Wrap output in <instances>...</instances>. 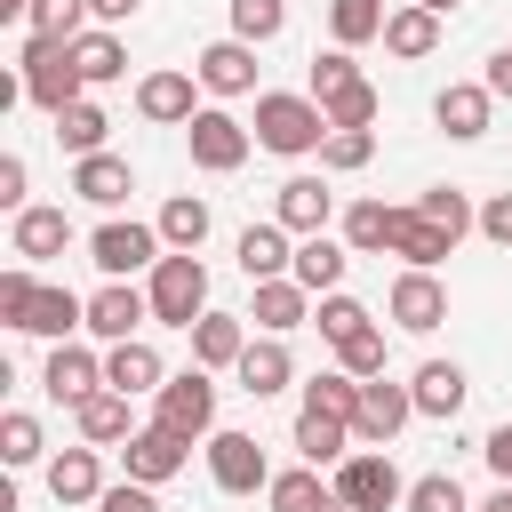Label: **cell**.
Returning a JSON list of instances; mask_svg holds the SVG:
<instances>
[{
  "label": "cell",
  "instance_id": "54",
  "mask_svg": "<svg viewBox=\"0 0 512 512\" xmlns=\"http://www.w3.org/2000/svg\"><path fill=\"white\" fill-rule=\"evenodd\" d=\"M480 456H488V472H496V480L512 488V424H496V432L480 440Z\"/></svg>",
  "mask_w": 512,
  "mask_h": 512
},
{
  "label": "cell",
  "instance_id": "57",
  "mask_svg": "<svg viewBox=\"0 0 512 512\" xmlns=\"http://www.w3.org/2000/svg\"><path fill=\"white\" fill-rule=\"evenodd\" d=\"M472 512H512V488L496 480V496H488V504H472Z\"/></svg>",
  "mask_w": 512,
  "mask_h": 512
},
{
  "label": "cell",
  "instance_id": "3",
  "mask_svg": "<svg viewBox=\"0 0 512 512\" xmlns=\"http://www.w3.org/2000/svg\"><path fill=\"white\" fill-rule=\"evenodd\" d=\"M144 296H152V320L160 328H184L192 336V320L208 312V264L200 256H160L152 280H144Z\"/></svg>",
  "mask_w": 512,
  "mask_h": 512
},
{
  "label": "cell",
  "instance_id": "6",
  "mask_svg": "<svg viewBox=\"0 0 512 512\" xmlns=\"http://www.w3.org/2000/svg\"><path fill=\"white\" fill-rule=\"evenodd\" d=\"M352 512H392V504H408V480L392 472V456L384 448H352L344 464H336V480H328Z\"/></svg>",
  "mask_w": 512,
  "mask_h": 512
},
{
  "label": "cell",
  "instance_id": "15",
  "mask_svg": "<svg viewBox=\"0 0 512 512\" xmlns=\"http://www.w3.org/2000/svg\"><path fill=\"white\" fill-rule=\"evenodd\" d=\"M40 384H48V400L80 408L88 392H104V360H96L88 344H48V368H40Z\"/></svg>",
  "mask_w": 512,
  "mask_h": 512
},
{
  "label": "cell",
  "instance_id": "5",
  "mask_svg": "<svg viewBox=\"0 0 512 512\" xmlns=\"http://www.w3.org/2000/svg\"><path fill=\"white\" fill-rule=\"evenodd\" d=\"M152 424H168L176 440H208L216 432V376L208 368H184L152 392Z\"/></svg>",
  "mask_w": 512,
  "mask_h": 512
},
{
  "label": "cell",
  "instance_id": "11",
  "mask_svg": "<svg viewBox=\"0 0 512 512\" xmlns=\"http://www.w3.org/2000/svg\"><path fill=\"white\" fill-rule=\"evenodd\" d=\"M328 216H336V192H328V176H288V184L272 192V224H288L296 240L328 232Z\"/></svg>",
  "mask_w": 512,
  "mask_h": 512
},
{
  "label": "cell",
  "instance_id": "55",
  "mask_svg": "<svg viewBox=\"0 0 512 512\" xmlns=\"http://www.w3.org/2000/svg\"><path fill=\"white\" fill-rule=\"evenodd\" d=\"M136 8H144V0H88V16H96V24H104V32H112V24H128V16H136Z\"/></svg>",
  "mask_w": 512,
  "mask_h": 512
},
{
  "label": "cell",
  "instance_id": "35",
  "mask_svg": "<svg viewBox=\"0 0 512 512\" xmlns=\"http://www.w3.org/2000/svg\"><path fill=\"white\" fill-rule=\"evenodd\" d=\"M104 136H112V120H104V104H96V96H80L72 112H56V144H64L72 160L104 152Z\"/></svg>",
  "mask_w": 512,
  "mask_h": 512
},
{
  "label": "cell",
  "instance_id": "37",
  "mask_svg": "<svg viewBox=\"0 0 512 512\" xmlns=\"http://www.w3.org/2000/svg\"><path fill=\"white\" fill-rule=\"evenodd\" d=\"M384 0H328V32H336V48H360V40H384Z\"/></svg>",
  "mask_w": 512,
  "mask_h": 512
},
{
  "label": "cell",
  "instance_id": "13",
  "mask_svg": "<svg viewBox=\"0 0 512 512\" xmlns=\"http://www.w3.org/2000/svg\"><path fill=\"white\" fill-rule=\"evenodd\" d=\"M144 320H152V296L128 288V280H104V288L88 296V336H104V344H128Z\"/></svg>",
  "mask_w": 512,
  "mask_h": 512
},
{
  "label": "cell",
  "instance_id": "21",
  "mask_svg": "<svg viewBox=\"0 0 512 512\" xmlns=\"http://www.w3.org/2000/svg\"><path fill=\"white\" fill-rule=\"evenodd\" d=\"M8 248H16L24 264H48V256L72 248V216H64V208H24V216L8 224Z\"/></svg>",
  "mask_w": 512,
  "mask_h": 512
},
{
  "label": "cell",
  "instance_id": "32",
  "mask_svg": "<svg viewBox=\"0 0 512 512\" xmlns=\"http://www.w3.org/2000/svg\"><path fill=\"white\" fill-rule=\"evenodd\" d=\"M264 496H272V512H352V504H344L312 464H304V472H272V488H264Z\"/></svg>",
  "mask_w": 512,
  "mask_h": 512
},
{
  "label": "cell",
  "instance_id": "18",
  "mask_svg": "<svg viewBox=\"0 0 512 512\" xmlns=\"http://www.w3.org/2000/svg\"><path fill=\"white\" fill-rule=\"evenodd\" d=\"M384 256H400L408 272H432V264L456 256V240H448L440 224H424L416 208H392V248H384Z\"/></svg>",
  "mask_w": 512,
  "mask_h": 512
},
{
  "label": "cell",
  "instance_id": "47",
  "mask_svg": "<svg viewBox=\"0 0 512 512\" xmlns=\"http://www.w3.org/2000/svg\"><path fill=\"white\" fill-rule=\"evenodd\" d=\"M0 464H40V416H24V408L0 416Z\"/></svg>",
  "mask_w": 512,
  "mask_h": 512
},
{
  "label": "cell",
  "instance_id": "34",
  "mask_svg": "<svg viewBox=\"0 0 512 512\" xmlns=\"http://www.w3.org/2000/svg\"><path fill=\"white\" fill-rule=\"evenodd\" d=\"M72 64H80V80H88V88H112V80L128 72V48L96 24V32H80V40H72Z\"/></svg>",
  "mask_w": 512,
  "mask_h": 512
},
{
  "label": "cell",
  "instance_id": "25",
  "mask_svg": "<svg viewBox=\"0 0 512 512\" xmlns=\"http://www.w3.org/2000/svg\"><path fill=\"white\" fill-rule=\"evenodd\" d=\"M240 352H248V328H240V312H200L192 320V368H240Z\"/></svg>",
  "mask_w": 512,
  "mask_h": 512
},
{
  "label": "cell",
  "instance_id": "19",
  "mask_svg": "<svg viewBox=\"0 0 512 512\" xmlns=\"http://www.w3.org/2000/svg\"><path fill=\"white\" fill-rule=\"evenodd\" d=\"M232 376H240V392H248V400H272V392H288V384H296V360H288V344H280V336H248V352H240V368H232Z\"/></svg>",
  "mask_w": 512,
  "mask_h": 512
},
{
  "label": "cell",
  "instance_id": "1",
  "mask_svg": "<svg viewBox=\"0 0 512 512\" xmlns=\"http://www.w3.org/2000/svg\"><path fill=\"white\" fill-rule=\"evenodd\" d=\"M256 144H264V152H280V160H304V152H320V144H328V112H320L312 96L264 88V96H256Z\"/></svg>",
  "mask_w": 512,
  "mask_h": 512
},
{
  "label": "cell",
  "instance_id": "51",
  "mask_svg": "<svg viewBox=\"0 0 512 512\" xmlns=\"http://www.w3.org/2000/svg\"><path fill=\"white\" fill-rule=\"evenodd\" d=\"M24 192H32V168H24V152H8V160H0V208H16V216H24V208H32Z\"/></svg>",
  "mask_w": 512,
  "mask_h": 512
},
{
  "label": "cell",
  "instance_id": "59",
  "mask_svg": "<svg viewBox=\"0 0 512 512\" xmlns=\"http://www.w3.org/2000/svg\"><path fill=\"white\" fill-rule=\"evenodd\" d=\"M416 8H432V16H448V8H464V0H416Z\"/></svg>",
  "mask_w": 512,
  "mask_h": 512
},
{
  "label": "cell",
  "instance_id": "56",
  "mask_svg": "<svg viewBox=\"0 0 512 512\" xmlns=\"http://www.w3.org/2000/svg\"><path fill=\"white\" fill-rule=\"evenodd\" d=\"M488 96H512V48L488 56Z\"/></svg>",
  "mask_w": 512,
  "mask_h": 512
},
{
  "label": "cell",
  "instance_id": "38",
  "mask_svg": "<svg viewBox=\"0 0 512 512\" xmlns=\"http://www.w3.org/2000/svg\"><path fill=\"white\" fill-rule=\"evenodd\" d=\"M416 216H424V224H440L448 240H464V232L480 224V208H472L456 184H432V192H416Z\"/></svg>",
  "mask_w": 512,
  "mask_h": 512
},
{
  "label": "cell",
  "instance_id": "16",
  "mask_svg": "<svg viewBox=\"0 0 512 512\" xmlns=\"http://www.w3.org/2000/svg\"><path fill=\"white\" fill-rule=\"evenodd\" d=\"M72 424H80V440H88V448H120V440H136V432H144V424H136V400H128V392H112V384H104V392H88V400L72 408Z\"/></svg>",
  "mask_w": 512,
  "mask_h": 512
},
{
  "label": "cell",
  "instance_id": "28",
  "mask_svg": "<svg viewBox=\"0 0 512 512\" xmlns=\"http://www.w3.org/2000/svg\"><path fill=\"white\" fill-rule=\"evenodd\" d=\"M48 496H56V504H96V496H104V464H96V448H64V456H48Z\"/></svg>",
  "mask_w": 512,
  "mask_h": 512
},
{
  "label": "cell",
  "instance_id": "52",
  "mask_svg": "<svg viewBox=\"0 0 512 512\" xmlns=\"http://www.w3.org/2000/svg\"><path fill=\"white\" fill-rule=\"evenodd\" d=\"M96 512H160V496H152L144 480H120V488H104V496H96Z\"/></svg>",
  "mask_w": 512,
  "mask_h": 512
},
{
  "label": "cell",
  "instance_id": "4",
  "mask_svg": "<svg viewBox=\"0 0 512 512\" xmlns=\"http://www.w3.org/2000/svg\"><path fill=\"white\" fill-rule=\"evenodd\" d=\"M160 224H128V216H112V224H96L88 232V264L104 272V280H136V272H152L160 264Z\"/></svg>",
  "mask_w": 512,
  "mask_h": 512
},
{
  "label": "cell",
  "instance_id": "10",
  "mask_svg": "<svg viewBox=\"0 0 512 512\" xmlns=\"http://www.w3.org/2000/svg\"><path fill=\"white\" fill-rule=\"evenodd\" d=\"M120 464H128V480L160 488V480H176V472L192 464V440H176L168 424H144L136 440H120Z\"/></svg>",
  "mask_w": 512,
  "mask_h": 512
},
{
  "label": "cell",
  "instance_id": "36",
  "mask_svg": "<svg viewBox=\"0 0 512 512\" xmlns=\"http://www.w3.org/2000/svg\"><path fill=\"white\" fill-rule=\"evenodd\" d=\"M160 240H168V256H200V240H208V200L176 192V200L160 208Z\"/></svg>",
  "mask_w": 512,
  "mask_h": 512
},
{
  "label": "cell",
  "instance_id": "50",
  "mask_svg": "<svg viewBox=\"0 0 512 512\" xmlns=\"http://www.w3.org/2000/svg\"><path fill=\"white\" fill-rule=\"evenodd\" d=\"M352 80H360L352 48H328V56H312V104H320V96H336V88H352Z\"/></svg>",
  "mask_w": 512,
  "mask_h": 512
},
{
  "label": "cell",
  "instance_id": "27",
  "mask_svg": "<svg viewBox=\"0 0 512 512\" xmlns=\"http://www.w3.org/2000/svg\"><path fill=\"white\" fill-rule=\"evenodd\" d=\"M136 112L160 120V128H184L200 104H192V72H144L136 80Z\"/></svg>",
  "mask_w": 512,
  "mask_h": 512
},
{
  "label": "cell",
  "instance_id": "24",
  "mask_svg": "<svg viewBox=\"0 0 512 512\" xmlns=\"http://www.w3.org/2000/svg\"><path fill=\"white\" fill-rule=\"evenodd\" d=\"M248 320H256L264 336H288V328H304V320H312V288H296V280H256Z\"/></svg>",
  "mask_w": 512,
  "mask_h": 512
},
{
  "label": "cell",
  "instance_id": "30",
  "mask_svg": "<svg viewBox=\"0 0 512 512\" xmlns=\"http://www.w3.org/2000/svg\"><path fill=\"white\" fill-rule=\"evenodd\" d=\"M408 392H416V416H440V424H448V416L464 408V392H472V384H464V368H456V360H424Z\"/></svg>",
  "mask_w": 512,
  "mask_h": 512
},
{
  "label": "cell",
  "instance_id": "46",
  "mask_svg": "<svg viewBox=\"0 0 512 512\" xmlns=\"http://www.w3.org/2000/svg\"><path fill=\"white\" fill-rule=\"evenodd\" d=\"M400 512H472V496L456 488V472H424V480H408Z\"/></svg>",
  "mask_w": 512,
  "mask_h": 512
},
{
  "label": "cell",
  "instance_id": "33",
  "mask_svg": "<svg viewBox=\"0 0 512 512\" xmlns=\"http://www.w3.org/2000/svg\"><path fill=\"white\" fill-rule=\"evenodd\" d=\"M384 48H392L400 64L432 56V48H440V16H432V8H416V0H408V8H392V16H384Z\"/></svg>",
  "mask_w": 512,
  "mask_h": 512
},
{
  "label": "cell",
  "instance_id": "14",
  "mask_svg": "<svg viewBox=\"0 0 512 512\" xmlns=\"http://www.w3.org/2000/svg\"><path fill=\"white\" fill-rule=\"evenodd\" d=\"M192 80H200L208 96H248V88H256V48H248V40H208V48L192 56Z\"/></svg>",
  "mask_w": 512,
  "mask_h": 512
},
{
  "label": "cell",
  "instance_id": "41",
  "mask_svg": "<svg viewBox=\"0 0 512 512\" xmlns=\"http://www.w3.org/2000/svg\"><path fill=\"white\" fill-rule=\"evenodd\" d=\"M368 160H376V128H328L320 176H352V168H368Z\"/></svg>",
  "mask_w": 512,
  "mask_h": 512
},
{
  "label": "cell",
  "instance_id": "58",
  "mask_svg": "<svg viewBox=\"0 0 512 512\" xmlns=\"http://www.w3.org/2000/svg\"><path fill=\"white\" fill-rule=\"evenodd\" d=\"M0 16H32V0H0Z\"/></svg>",
  "mask_w": 512,
  "mask_h": 512
},
{
  "label": "cell",
  "instance_id": "8",
  "mask_svg": "<svg viewBox=\"0 0 512 512\" xmlns=\"http://www.w3.org/2000/svg\"><path fill=\"white\" fill-rule=\"evenodd\" d=\"M408 416H416V392L392 384V376H368V384H360V408H352V440H360V448H392Z\"/></svg>",
  "mask_w": 512,
  "mask_h": 512
},
{
  "label": "cell",
  "instance_id": "53",
  "mask_svg": "<svg viewBox=\"0 0 512 512\" xmlns=\"http://www.w3.org/2000/svg\"><path fill=\"white\" fill-rule=\"evenodd\" d=\"M480 232H488L496 248H512V192H496V200H480Z\"/></svg>",
  "mask_w": 512,
  "mask_h": 512
},
{
  "label": "cell",
  "instance_id": "26",
  "mask_svg": "<svg viewBox=\"0 0 512 512\" xmlns=\"http://www.w3.org/2000/svg\"><path fill=\"white\" fill-rule=\"evenodd\" d=\"M104 384H112V392H128V400H136V392H160V384H168V360H160L144 336H128V344H112V352H104Z\"/></svg>",
  "mask_w": 512,
  "mask_h": 512
},
{
  "label": "cell",
  "instance_id": "2",
  "mask_svg": "<svg viewBox=\"0 0 512 512\" xmlns=\"http://www.w3.org/2000/svg\"><path fill=\"white\" fill-rule=\"evenodd\" d=\"M16 80H24V104H40L48 120L72 112V104L88 96V80H80V64H72V40H24Z\"/></svg>",
  "mask_w": 512,
  "mask_h": 512
},
{
  "label": "cell",
  "instance_id": "12",
  "mask_svg": "<svg viewBox=\"0 0 512 512\" xmlns=\"http://www.w3.org/2000/svg\"><path fill=\"white\" fill-rule=\"evenodd\" d=\"M384 312H392V328L432 336V328L448 320V288H440L432 272H400V280H392V296H384Z\"/></svg>",
  "mask_w": 512,
  "mask_h": 512
},
{
  "label": "cell",
  "instance_id": "17",
  "mask_svg": "<svg viewBox=\"0 0 512 512\" xmlns=\"http://www.w3.org/2000/svg\"><path fill=\"white\" fill-rule=\"evenodd\" d=\"M488 112H496V96H488V80H448L440 96H432V120L456 136V144H472V136H488Z\"/></svg>",
  "mask_w": 512,
  "mask_h": 512
},
{
  "label": "cell",
  "instance_id": "40",
  "mask_svg": "<svg viewBox=\"0 0 512 512\" xmlns=\"http://www.w3.org/2000/svg\"><path fill=\"white\" fill-rule=\"evenodd\" d=\"M312 328H320L328 344H352L360 328H376V312H368L360 296H344V288H336V296H320V304H312Z\"/></svg>",
  "mask_w": 512,
  "mask_h": 512
},
{
  "label": "cell",
  "instance_id": "20",
  "mask_svg": "<svg viewBox=\"0 0 512 512\" xmlns=\"http://www.w3.org/2000/svg\"><path fill=\"white\" fill-rule=\"evenodd\" d=\"M72 192H80L88 208H120V200L136 192V168H128L120 152H88V160H72Z\"/></svg>",
  "mask_w": 512,
  "mask_h": 512
},
{
  "label": "cell",
  "instance_id": "23",
  "mask_svg": "<svg viewBox=\"0 0 512 512\" xmlns=\"http://www.w3.org/2000/svg\"><path fill=\"white\" fill-rule=\"evenodd\" d=\"M344 264H352V248H344V240H328V232H312V240H296L288 280H296V288H312V296H336V288H344Z\"/></svg>",
  "mask_w": 512,
  "mask_h": 512
},
{
  "label": "cell",
  "instance_id": "42",
  "mask_svg": "<svg viewBox=\"0 0 512 512\" xmlns=\"http://www.w3.org/2000/svg\"><path fill=\"white\" fill-rule=\"evenodd\" d=\"M304 408H320V416L352 424V408H360V376H344V368H320V376L304 384Z\"/></svg>",
  "mask_w": 512,
  "mask_h": 512
},
{
  "label": "cell",
  "instance_id": "45",
  "mask_svg": "<svg viewBox=\"0 0 512 512\" xmlns=\"http://www.w3.org/2000/svg\"><path fill=\"white\" fill-rule=\"evenodd\" d=\"M280 24H288V0H232V40L264 48V40H280Z\"/></svg>",
  "mask_w": 512,
  "mask_h": 512
},
{
  "label": "cell",
  "instance_id": "44",
  "mask_svg": "<svg viewBox=\"0 0 512 512\" xmlns=\"http://www.w3.org/2000/svg\"><path fill=\"white\" fill-rule=\"evenodd\" d=\"M32 40H80L88 32V0H32Z\"/></svg>",
  "mask_w": 512,
  "mask_h": 512
},
{
  "label": "cell",
  "instance_id": "29",
  "mask_svg": "<svg viewBox=\"0 0 512 512\" xmlns=\"http://www.w3.org/2000/svg\"><path fill=\"white\" fill-rule=\"evenodd\" d=\"M72 328H88V296H72V288H40V296H32V320H24V336L72 344Z\"/></svg>",
  "mask_w": 512,
  "mask_h": 512
},
{
  "label": "cell",
  "instance_id": "9",
  "mask_svg": "<svg viewBox=\"0 0 512 512\" xmlns=\"http://www.w3.org/2000/svg\"><path fill=\"white\" fill-rule=\"evenodd\" d=\"M208 480H216L224 496H256V488H272V464H264L256 432H208Z\"/></svg>",
  "mask_w": 512,
  "mask_h": 512
},
{
  "label": "cell",
  "instance_id": "31",
  "mask_svg": "<svg viewBox=\"0 0 512 512\" xmlns=\"http://www.w3.org/2000/svg\"><path fill=\"white\" fill-rule=\"evenodd\" d=\"M296 456L320 472V464H344L352 456V424H336V416H320V408H296Z\"/></svg>",
  "mask_w": 512,
  "mask_h": 512
},
{
  "label": "cell",
  "instance_id": "22",
  "mask_svg": "<svg viewBox=\"0 0 512 512\" xmlns=\"http://www.w3.org/2000/svg\"><path fill=\"white\" fill-rule=\"evenodd\" d=\"M232 256H240L248 280H288V264H296V232H288V224H248Z\"/></svg>",
  "mask_w": 512,
  "mask_h": 512
},
{
  "label": "cell",
  "instance_id": "48",
  "mask_svg": "<svg viewBox=\"0 0 512 512\" xmlns=\"http://www.w3.org/2000/svg\"><path fill=\"white\" fill-rule=\"evenodd\" d=\"M32 296H40L32 264H8V272H0V320H8V328H24V320H32Z\"/></svg>",
  "mask_w": 512,
  "mask_h": 512
},
{
  "label": "cell",
  "instance_id": "49",
  "mask_svg": "<svg viewBox=\"0 0 512 512\" xmlns=\"http://www.w3.org/2000/svg\"><path fill=\"white\" fill-rule=\"evenodd\" d=\"M336 368H344V376H360V384H368V376H384V328H360L352 344H336Z\"/></svg>",
  "mask_w": 512,
  "mask_h": 512
},
{
  "label": "cell",
  "instance_id": "43",
  "mask_svg": "<svg viewBox=\"0 0 512 512\" xmlns=\"http://www.w3.org/2000/svg\"><path fill=\"white\" fill-rule=\"evenodd\" d=\"M320 112H328V128H376V112H384V96H376L368 80H352V88H336V96H320Z\"/></svg>",
  "mask_w": 512,
  "mask_h": 512
},
{
  "label": "cell",
  "instance_id": "39",
  "mask_svg": "<svg viewBox=\"0 0 512 512\" xmlns=\"http://www.w3.org/2000/svg\"><path fill=\"white\" fill-rule=\"evenodd\" d=\"M344 248H352V256L392 248V208H384V200H352V208H344Z\"/></svg>",
  "mask_w": 512,
  "mask_h": 512
},
{
  "label": "cell",
  "instance_id": "7",
  "mask_svg": "<svg viewBox=\"0 0 512 512\" xmlns=\"http://www.w3.org/2000/svg\"><path fill=\"white\" fill-rule=\"evenodd\" d=\"M184 144H192V168H208V176H232V168L248 160L256 128H240L224 104H200V112L184 120Z\"/></svg>",
  "mask_w": 512,
  "mask_h": 512
}]
</instances>
